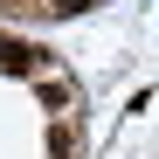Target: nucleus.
<instances>
[{
    "instance_id": "obj_1",
    "label": "nucleus",
    "mask_w": 159,
    "mask_h": 159,
    "mask_svg": "<svg viewBox=\"0 0 159 159\" xmlns=\"http://www.w3.org/2000/svg\"><path fill=\"white\" fill-rule=\"evenodd\" d=\"M90 0H48V14H83Z\"/></svg>"
}]
</instances>
